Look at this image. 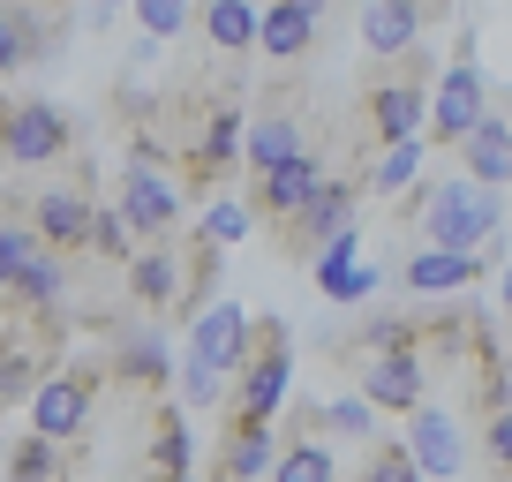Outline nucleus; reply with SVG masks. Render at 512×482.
I'll return each mask as SVG.
<instances>
[{"mask_svg":"<svg viewBox=\"0 0 512 482\" xmlns=\"http://www.w3.org/2000/svg\"><path fill=\"white\" fill-rule=\"evenodd\" d=\"M354 392L377 415H415L430 400V354H422V317H369L354 347Z\"/></svg>","mask_w":512,"mask_h":482,"instance_id":"nucleus-1","label":"nucleus"},{"mask_svg":"<svg viewBox=\"0 0 512 482\" xmlns=\"http://www.w3.org/2000/svg\"><path fill=\"white\" fill-rule=\"evenodd\" d=\"M430 83H437V53L430 38L407 53H392V61H369L362 76V121H369V144H415L422 121H430Z\"/></svg>","mask_w":512,"mask_h":482,"instance_id":"nucleus-2","label":"nucleus"},{"mask_svg":"<svg viewBox=\"0 0 512 482\" xmlns=\"http://www.w3.org/2000/svg\"><path fill=\"white\" fill-rule=\"evenodd\" d=\"M83 144L76 113L53 106V98H23L0 91V166L8 174H46V166H68Z\"/></svg>","mask_w":512,"mask_h":482,"instance_id":"nucleus-3","label":"nucleus"},{"mask_svg":"<svg viewBox=\"0 0 512 482\" xmlns=\"http://www.w3.org/2000/svg\"><path fill=\"white\" fill-rule=\"evenodd\" d=\"M46 370H61V309L0 302V407H23Z\"/></svg>","mask_w":512,"mask_h":482,"instance_id":"nucleus-4","label":"nucleus"},{"mask_svg":"<svg viewBox=\"0 0 512 482\" xmlns=\"http://www.w3.org/2000/svg\"><path fill=\"white\" fill-rule=\"evenodd\" d=\"M287 392H294V332H287V317H249V370L234 377L226 415H241V422H279Z\"/></svg>","mask_w":512,"mask_h":482,"instance_id":"nucleus-5","label":"nucleus"},{"mask_svg":"<svg viewBox=\"0 0 512 482\" xmlns=\"http://www.w3.org/2000/svg\"><path fill=\"white\" fill-rule=\"evenodd\" d=\"M98 392H106V354H76V362H61V370H46L38 392L23 400V407H31V437H46V445H76V437L91 430Z\"/></svg>","mask_w":512,"mask_h":482,"instance_id":"nucleus-6","label":"nucleus"},{"mask_svg":"<svg viewBox=\"0 0 512 482\" xmlns=\"http://www.w3.org/2000/svg\"><path fill=\"white\" fill-rule=\"evenodd\" d=\"M482 113H490V76H482V61H475V31H460L452 61L437 68V83H430V121H422V144H430V151H460V136L475 129Z\"/></svg>","mask_w":512,"mask_h":482,"instance_id":"nucleus-7","label":"nucleus"},{"mask_svg":"<svg viewBox=\"0 0 512 482\" xmlns=\"http://www.w3.org/2000/svg\"><path fill=\"white\" fill-rule=\"evenodd\" d=\"M505 189H482V181H437L430 196H422V241L430 249H482V241H497V219H505V204H497Z\"/></svg>","mask_w":512,"mask_h":482,"instance_id":"nucleus-8","label":"nucleus"},{"mask_svg":"<svg viewBox=\"0 0 512 482\" xmlns=\"http://www.w3.org/2000/svg\"><path fill=\"white\" fill-rule=\"evenodd\" d=\"M91 204H98V196H91V181H53V189H31V196H23L16 189V219L23 226H31V241H38V249H53V257H83V249H91Z\"/></svg>","mask_w":512,"mask_h":482,"instance_id":"nucleus-9","label":"nucleus"},{"mask_svg":"<svg viewBox=\"0 0 512 482\" xmlns=\"http://www.w3.org/2000/svg\"><path fill=\"white\" fill-rule=\"evenodd\" d=\"M113 211L128 219V234H136V249L144 241H174L181 234V189L166 166H144V159H121V189H113Z\"/></svg>","mask_w":512,"mask_h":482,"instance_id":"nucleus-10","label":"nucleus"},{"mask_svg":"<svg viewBox=\"0 0 512 482\" xmlns=\"http://www.w3.org/2000/svg\"><path fill=\"white\" fill-rule=\"evenodd\" d=\"M362 196H369V189H362V166H354V174H332V181L317 189V204L272 234V241H279V257H317L324 241H339V234L354 226V211H362Z\"/></svg>","mask_w":512,"mask_h":482,"instance_id":"nucleus-11","label":"nucleus"},{"mask_svg":"<svg viewBox=\"0 0 512 482\" xmlns=\"http://www.w3.org/2000/svg\"><path fill=\"white\" fill-rule=\"evenodd\" d=\"M324 181H332V166H324L317 151H302V159L272 166V174H256V181H249V219H264V226L279 234L287 219H302V211L317 204Z\"/></svg>","mask_w":512,"mask_h":482,"instance_id":"nucleus-12","label":"nucleus"},{"mask_svg":"<svg viewBox=\"0 0 512 482\" xmlns=\"http://www.w3.org/2000/svg\"><path fill=\"white\" fill-rule=\"evenodd\" d=\"M121 272H128V294H136L151 317L189 324V302H181V294H189V272H181V234H174V241H144Z\"/></svg>","mask_w":512,"mask_h":482,"instance_id":"nucleus-13","label":"nucleus"},{"mask_svg":"<svg viewBox=\"0 0 512 482\" xmlns=\"http://www.w3.org/2000/svg\"><path fill=\"white\" fill-rule=\"evenodd\" d=\"M189 362L234 385V377L249 370V309H241V302L196 309V317H189Z\"/></svg>","mask_w":512,"mask_h":482,"instance_id":"nucleus-14","label":"nucleus"},{"mask_svg":"<svg viewBox=\"0 0 512 482\" xmlns=\"http://www.w3.org/2000/svg\"><path fill=\"white\" fill-rule=\"evenodd\" d=\"M272 452H279V422L219 415V437H211L204 482H256V475H272Z\"/></svg>","mask_w":512,"mask_h":482,"instance_id":"nucleus-15","label":"nucleus"},{"mask_svg":"<svg viewBox=\"0 0 512 482\" xmlns=\"http://www.w3.org/2000/svg\"><path fill=\"white\" fill-rule=\"evenodd\" d=\"M400 422H407V437H400V445H407V460L422 467V482H452V475L467 467V437H460V422H452L445 407H430V400H422L415 415H400Z\"/></svg>","mask_w":512,"mask_h":482,"instance_id":"nucleus-16","label":"nucleus"},{"mask_svg":"<svg viewBox=\"0 0 512 482\" xmlns=\"http://www.w3.org/2000/svg\"><path fill=\"white\" fill-rule=\"evenodd\" d=\"M490 241L482 249H415V257L400 264V287L407 294H467L482 272H490Z\"/></svg>","mask_w":512,"mask_h":482,"instance_id":"nucleus-17","label":"nucleus"},{"mask_svg":"<svg viewBox=\"0 0 512 482\" xmlns=\"http://www.w3.org/2000/svg\"><path fill=\"white\" fill-rule=\"evenodd\" d=\"M53 46H61V16L46 23L38 0H0V76H23V68L46 61Z\"/></svg>","mask_w":512,"mask_h":482,"instance_id":"nucleus-18","label":"nucleus"},{"mask_svg":"<svg viewBox=\"0 0 512 482\" xmlns=\"http://www.w3.org/2000/svg\"><path fill=\"white\" fill-rule=\"evenodd\" d=\"M460 166H467V181H482V189H505L512 181V98L490 106L475 129L460 136Z\"/></svg>","mask_w":512,"mask_h":482,"instance_id":"nucleus-19","label":"nucleus"},{"mask_svg":"<svg viewBox=\"0 0 512 482\" xmlns=\"http://www.w3.org/2000/svg\"><path fill=\"white\" fill-rule=\"evenodd\" d=\"M309 151V129H302V113H287V106H264L241 129V166L249 174H272V166H287V159H302Z\"/></svg>","mask_w":512,"mask_h":482,"instance_id":"nucleus-20","label":"nucleus"},{"mask_svg":"<svg viewBox=\"0 0 512 482\" xmlns=\"http://www.w3.org/2000/svg\"><path fill=\"white\" fill-rule=\"evenodd\" d=\"M256 53L279 68L309 61L317 53V16H302L294 0H256Z\"/></svg>","mask_w":512,"mask_h":482,"instance_id":"nucleus-21","label":"nucleus"},{"mask_svg":"<svg viewBox=\"0 0 512 482\" xmlns=\"http://www.w3.org/2000/svg\"><path fill=\"white\" fill-rule=\"evenodd\" d=\"M422 16H415V0H362V46L369 61H392V53L422 46Z\"/></svg>","mask_w":512,"mask_h":482,"instance_id":"nucleus-22","label":"nucleus"},{"mask_svg":"<svg viewBox=\"0 0 512 482\" xmlns=\"http://www.w3.org/2000/svg\"><path fill=\"white\" fill-rule=\"evenodd\" d=\"M196 31L219 61L256 53V0H196Z\"/></svg>","mask_w":512,"mask_h":482,"instance_id":"nucleus-23","label":"nucleus"},{"mask_svg":"<svg viewBox=\"0 0 512 482\" xmlns=\"http://www.w3.org/2000/svg\"><path fill=\"white\" fill-rule=\"evenodd\" d=\"M106 385H136L151 400L174 392V362H166V339H128V347L106 354Z\"/></svg>","mask_w":512,"mask_h":482,"instance_id":"nucleus-24","label":"nucleus"},{"mask_svg":"<svg viewBox=\"0 0 512 482\" xmlns=\"http://www.w3.org/2000/svg\"><path fill=\"white\" fill-rule=\"evenodd\" d=\"M354 241H362V234L347 226L339 241H324L317 257H309V264H317V287L332 294V302H369V294H377V272H369V264H354Z\"/></svg>","mask_w":512,"mask_h":482,"instance_id":"nucleus-25","label":"nucleus"},{"mask_svg":"<svg viewBox=\"0 0 512 482\" xmlns=\"http://www.w3.org/2000/svg\"><path fill=\"white\" fill-rule=\"evenodd\" d=\"M151 482H189V415H181L174 400L151 415Z\"/></svg>","mask_w":512,"mask_h":482,"instance_id":"nucleus-26","label":"nucleus"},{"mask_svg":"<svg viewBox=\"0 0 512 482\" xmlns=\"http://www.w3.org/2000/svg\"><path fill=\"white\" fill-rule=\"evenodd\" d=\"M272 482H339V460L324 437H287L272 452Z\"/></svg>","mask_w":512,"mask_h":482,"instance_id":"nucleus-27","label":"nucleus"},{"mask_svg":"<svg viewBox=\"0 0 512 482\" xmlns=\"http://www.w3.org/2000/svg\"><path fill=\"white\" fill-rule=\"evenodd\" d=\"M422 159H430V144H422V136H415V144H384V159L362 174V189H369V196H407V189L422 181Z\"/></svg>","mask_w":512,"mask_h":482,"instance_id":"nucleus-28","label":"nucleus"},{"mask_svg":"<svg viewBox=\"0 0 512 482\" xmlns=\"http://www.w3.org/2000/svg\"><path fill=\"white\" fill-rule=\"evenodd\" d=\"M61 294H68V264L53 257V249H38V257L16 272L8 302H23V309H61Z\"/></svg>","mask_w":512,"mask_h":482,"instance_id":"nucleus-29","label":"nucleus"},{"mask_svg":"<svg viewBox=\"0 0 512 482\" xmlns=\"http://www.w3.org/2000/svg\"><path fill=\"white\" fill-rule=\"evenodd\" d=\"M8 482H68V445L16 437V452H8Z\"/></svg>","mask_w":512,"mask_h":482,"instance_id":"nucleus-30","label":"nucleus"},{"mask_svg":"<svg viewBox=\"0 0 512 482\" xmlns=\"http://www.w3.org/2000/svg\"><path fill=\"white\" fill-rule=\"evenodd\" d=\"M317 430H324V437H362V445H369V437H377V407H369L362 392L324 400V407H317Z\"/></svg>","mask_w":512,"mask_h":482,"instance_id":"nucleus-31","label":"nucleus"},{"mask_svg":"<svg viewBox=\"0 0 512 482\" xmlns=\"http://www.w3.org/2000/svg\"><path fill=\"white\" fill-rule=\"evenodd\" d=\"M354 482H422V467L407 460L400 437H369V460L354 467Z\"/></svg>","mask_w":512,"mask_h":482,"instance_id":"nucleus-32","label":"nucleus"},{"mask_svg":"<svg viewBox=\"0 0 512 482\" xmlns=\"http://www.w3.org/2000/svg\"><path fill=\"white\" fill-rule=\"evenodd\" d=\"M475 430H482V467H490L497 482H512V400H505V407H490Z\"/></svg>","mask_w":512,"mask_h":482,"instance_id":"nucleus-33","label":"nucleus"},{"mask_svg":"<svg viewBox=\"0 0 512 482\" xmlns=\"http://www.w3.org/2000/svg\"><path fill=\"white\" fill-rule=\"evenodd\" d=\"M128 8H136V23H144V38H181L196 23V0H128Z\"/></svg>","mask_w":512,"mask_h":482,"instance_id":"nucleus-34","label":"nucleus"},{"mask_svg":"<svg viewBox=\"0 0 512 482\" xmlns=\"http://www.w3.org/2000/svg\"><path fill=\"white\" fill-rule=\"evenodd\" d=\"M91 257H113V264L136 257V234H128V219L113 204H91Z\"/></svg>","mask_w":512,"mask_h":482,"instance_id":"nucleus-35","label":"nucleus"},{"mask_svg":"<svg viewBox=\"0 0 512 482\" xmlns=\"http://www.w3.org/2000/svg\"><path fill=\"white\" fill-rule=\"evenodd\" d=\"M249 204H226V196H211V204H204V226H196V241H211V249H226V241H241V234H249Z\"/></svg>","mask_w":512,"mask_h":482,"instance_id":"nucleus-36","label":"nucleus"},{"mask_svg":"<svg viewBox=\"0 0 512 482\" xmlns=\"http://www.w3.org/2000/svg\"><path fill=\"white\" fill-rule=\"evenodd\" d=\"M31 257H38L31 226H23V219H0V294L16 287V272H23V264H31Z\"/></svg>","mask_w":512,"mask_h":482,"instance_id":"nucleus-37","label":"nucleus"},{"mask_svg":"<svg viewBox=\"0 0 512 482\" xmlns=\"http://www.w3.org/2000/svg\"><path fill=\"white\" fill-rule=\"evenodd\" d=\"M219 392H226V377H211V370H196V362H181V400H174V407H219Z\"/></svg>","mask_w":512,"mask_h":482,"instance_id":"nucleus-38","label":"nucleus"},{"mask_svg":"<svg viewBox=\"0 0 512 482\" xmlns=\"http://www.w3.org/2000/svg\"><path fill=\"white\" fill-rule=\"evenodd\" d=\"M113 8H128V0H98V16H91V23H113Z\"/></svg>","mask_w":512,"mask_h":482,"instance_id":"nucleus-39","label":"nucleus"},{"mask_svg":"<svg viewBox=\"0 0 512 482\" xmlns=\"http://www.w3.org/2000/svg\"><path fill=\"white\" fill-rule=\"evenodd\" d=\"M505 317H512V264H505Z\"/></svg>","mask_w":512,"mask_h":482,"instance_id":"nucleus-40","label":"nucleus"},{"mask_svg":"<svg viewBox=\"0 0 512 482\" xmlns=\"http://www.w3.org/2000/svg\"><path fill=\"white\" fill-rule=\"evenodd\" d=\"M38 8H53V16H61V8H68V0H38Z\"/></svg>","mask_w":512,"mask_h":482,"instance_id":"nucleus-41","label":"nucleus"}]
</instances>
